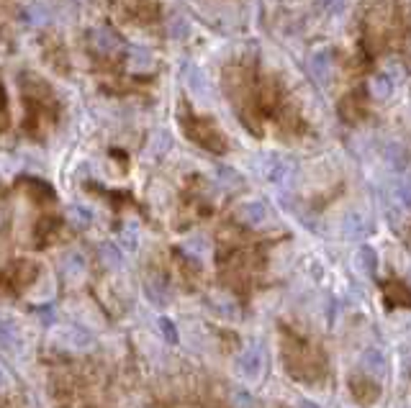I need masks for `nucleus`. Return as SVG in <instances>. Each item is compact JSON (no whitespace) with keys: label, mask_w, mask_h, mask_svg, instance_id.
Wrapping results in <instances>:
<instances>
[{"label":"nucleus","mask_w":411,"mask_h":408,"mask_svg":"<svg viewBox=\"0 0 411 408\" xmlns=\"http://www.w3.org/2000/svg\"><path fill=\"white\" fill-rule=\"evenodd\" d=\"M283 357H285V365H288V372L296 375V378L313 380L324 372L322 354L313 350L311 344H301L298 339L285 341Z\"/></svg>","instance_id":"obj_1"},{"label":"nucleus","mask_w":411,"mask_h":408,"mask_svg":"<svg viewBox=\"0 0 411 408\" xmlns=\"http://www.w3.org/2000/svg\"><path fill=\"white\" fill-rule=\"evenodd\" d=\"M100 260H103V264H108V267H121V254H118V249L113 244H103V247H100Z\"/></svg>","instance_id":"obj_16"},{"label":"nucleus","mask_w":411,"mask_h":408,"mask_svg":"<svg viewBox=\"0 0 411 408\" xmlns=\"http://www.w3.org/2000/svg\"><path fill=\"white\" fill-rule=\"evenodd\" d=\"M304 408H316V406H311V403H304Z\"/></svg>","instance_id":"obj_23"},{"label":"nucleus","mask_w":411,"mask_h":408,"mask_svg":"<svg viewBox=\"0 0 411 408\" xmlns=\"http://www.w3.org/2000/svg\"><path fill=\"white\" fill-rule=\"evenodd\" d=\"M236 367H239V375H242L247 383H255V380L263 375V367H265L263 350H260V347H249V350L239 357Z\"/></svg>","instance_id":"obj_3"},{"label":"nucleus","mask_w":411,"mask_h":408,"mask_svg":"<svg viewBox=\"0 0 411 408\" xmlns=\"http://www.w3.org/2000/svg\"><path fill=\"white\" fill-rule=\"evenodd\" d=\"M357 257H360L362 270H365V272H373V270H375V262H378V257H375V252H373L370 247H362L360 252H357Z\"/></svg>","instance_id":"obj_18"},{"label":"nucleus","mask_w":411,"mask_h":408,"mask_svg":"<svg viewBox=\"0 0 411 408\" xmlns=\"http://www.w3.org/2000/svg\"><path fill=\"white\" fill-rule=\"evenodd\" d=\"M59 341L67 350H88L90 344H93V337L82 329H62L59 331Z\"/></svg>","instance_id":"obj_5"},{"label":"nucleus","mask_w":411,"mask_h":408,"mask_svg":"<svg viewBox=\"0 0 411 408\" xmlns=\"http://www.w3.org/2000/svg\"><path fill=\"white\" fill-rule=\"evenodd\" d=\"M239 218H242L245 224H265V221H267V205L260 203V201L245 203L239 208Z\"/></svg>","instance_id":"obj_9"},{"label":"nucleus","mask_w":411,"mask_h":408,"mask_svg":"<svg viewBox=\"0 0 411 408\" xmlns=\"http://www.w3.org/2000/svg\"><path fill=\"white\" fill-rule=\"evenodd\" d=\"M67 216L75 226H90V221H93V214H90L88 208H82V205H69Z\"/></svg>","instance_id":"obj_15"},{"label":"nucleus","mask_w":411,"mask_h":408,"mask_svg":"<svg viewBox=\"0 0 411 408\" xmlns=\"http://www.w3.org/2000/svg\"><path fill=\"white\" fill-rule=\"evenodd\" d=\"M62 275L67 277V280H80V277H85V260H82V254L78 252H67L62 257Z\"/></svg>","instance_id":"obj_8"},{"label":"nucleus","mask_w":411,"mask_h":408,"mask_svg":"<svg viewBox=\"0 0 411 408\" xmlns=\"http://www.w3.org/2000/svg\"><path fill=\"white\" fill-rule=\"evenodd\" d=\"M350 385H353V396L357 403H362V406H370V403H375V400L381 398V388H378V383L370 378H362V375H357V378L350 380Z\"/></svg>","instance_id":"obj_4"},{"label":"nucleus","mask_w":411,"mask_h":408,"mask_svg":"<svg viewBox=\"0 0 411 408\" xmlns=\"http://www.w3.org/2000/svg\"><path fill=\"white\" fill-rule=\"evenodd\" d=\"M26 16H29L31 23H49L52 19V5H47V3H34V5H29L26 8Z\"/></svg>","instance_id":"obj_12"},{"label":"nucleus","mask_w":411,"mask_h":408,"mask_svg":"<svg viewBox=\"0 0 411 408\" xmlns=\"http://www.w3.org/2000/svg\"><path fill=\"white\" fill-rule=\"evenodd\" d=\"M159 329H162V337H165L170 344H177V331H175V324L170 319H159Z\"/></svg>","instance_id":"obj_19"},{"label":"nucleus","mask_w":411,"mask_h":408,"mask_svg":"<svg viewBox=\"0 0 411 408\" xmlns=\"http://www.w3.org/2000/svg\"><path fill=\"white\" fill-rule=\"evenodd\" d=\"M186 134L196 141L198 146H203L214 155H224L226 152V136L208 121V118H186L183 121Z\"/></svg>","instance_id":"obj_2"},{"label":"nucleus","mask_w":411,"mask_h":408,"mask_svg":"<svg viewBox=\"0 0 411 408\" xmlns=\"http://www.w3.org/2000/svg\"><path fill=\"white\" fill-rule=\"evenodd\" d=\"M373 95L375 98H386L388 93H391V80L386 78V75H378V78L373 80Z\"/></svg>","instance_id":"obj_17"},{"label":"nucleus","mask_w":411,"mask_h":408,"mask_svg":"<svg viewBox=\"0 0 411 408\" xmlns=\"http://www.w3.org/2000/svg\"><path fill=\"white\" fill-rule=\"evenodd\" d=\"M362 367L370 370V372H383L386 370V360H383V354L378 350H370L365 352V357H362Z\"/></svg>","instance_id":"obj_14"},{"label":"nucleus","mask_w":411,"mask_h":408,"mask_svg":"<svg viewBox=\"0 0 411 408\" xmlns=\"http://www.w3.org/2000/svg\"><path fill=\"white\" fill-rule=\"evenodd\" d=\"M5 126H8V103H5V90L0 82V131H5Z\"/></svg>","instance_id":"obj_20"},{"label":"nucleus","mask_w":411,"mask_h":408,"mask_svg":"<svg viewBox=\"0 0 411 408\" xmlns=\"http://www.w3.org/2000/svg\"><path fill=\"white\" fill-rule=\"evenodd\" d=\"M386 301H388V306L411 308V288L401 285V282H388L386 285Z\"/></svg>","instance_id":"obj_7"},{"label":"nucleus","mask_w":411,"mask_h":408,"mask_svg":"<svg viewBox=\"0 0 411 408\" xmlns=\"http://www.w3.org/2000/svg\"><path fill=\"white\" fill-rule=\"evenodd\" d=\"M19 347H21L19 326L10 319H0V350L16 352Z\"/></svg>","instance_id":"obj_6"},{"label":"nucleus","mask_w":411,"mask_h":408,"mask_svg":"<svg viewBox=\"0 0 411 408\" xmlns=\"http://www.w3.org/2000/svg\"><path fill=\"white\" fill-rule=\"evenodd\" d=\"M186 249L193 254H203L206 252V242L201 239V236H193V239H188L186 242Z\"/></svg>","instance_id":"obj_21"},{"label":"nucleus","mask_w":411,"mask_h":408,"mask_svg":"<svg viewBox=\"0 0 411 408\" xmlns=\"http://www.w3.org/2000/svg\"><path fill=\"white\" fill-rule=\"evenodd\" d=\"M329 67H332V59L326 57L324 52L311 59V72H313V78L319 80V82H326V78H329Z\"/></svg>","instance_id":"obj_13"},{"label":"nucleus","mask_w":411,"mask_h":408,"mask_svg":"<svg viewBox=\"0 0 411 408\" xmlns=\"http://www.w3.org/2000/svg\"><path fill=\"white\" fill-rule=\"evenodd\" d=\"M93 47L103 54H111L113 49H118V36L111 29H96L93 31Z\"/></svg>","instance_id":"obj_10"},{"label":"nucleus","mask_w":411,"mask_h":408,"mask_svg":"<svg viewBox=\"0 0 411 408\" xmlns=\"http://www.w3.org/2000/svg\"><path fill=\"white\" fill-rule=\"evenodd\" d=\"M129 67L134 69V72H142V69H149L152 67V54H149L147 49H139L134 47L129 52Z\"/></svg>","instance_id":"obj_11"},{"label":"nucleus","mask_w":411,"mask_h":408,"mask_svg":"<svg viewBox=\"0 0 411 408\" xmlns=\"http://www.w3.org/2000/svg\"><path fill=\"white\" fill-rule=\"evenodd\" d=\"M10 385V378H8V372H5V370L0 367V390L3 388H8Z\"/></svg>","instance_id":"obj_22"}]
</instances>
